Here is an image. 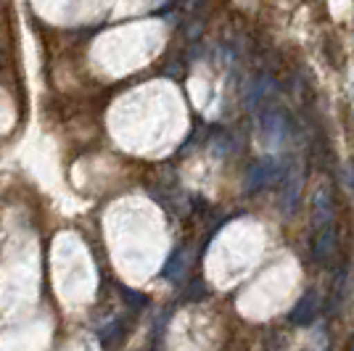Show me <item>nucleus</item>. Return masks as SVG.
Segmentation results:
<instances>
[{
  "label": "nucleus",
  "mask_w": 354,
  "mask_h": 351,
  "mask_svg": "<svg viewBox=\"0 0 354 351\" xmlns=\"http://www.w3.org/2000/svg\"><path fill=\"white\" fill-rule=\"evenodd\" d=\"M278 175V164L272 159H262L257 161L246 175V193H259L262 188H267Z\"/></svg>",
  "instance_id": "obj_1"
},
{
  "label": "nucleus",
  "mask_w": 354,
  "mask_h": 351,
  "mask_svg": "<svg viewBox=\"0 0 354 351\" xmlns=\"http://www.w3.org/2000/svg\"><path fill=\"white\" fill-rule=\"evenodd\" d=\"M315 314H317V293L307 291L299 298V304L291 309L288 320L294 322V325H310V322L315 320Z\"/></svg>",
  "instance_id": "obj_2"
},
{
  "label": "nucleus",
  "mask_w": 354,
  "mask_h": 351,
  "mask_svg": "<svg viewBox=\"0 0 354 351\" xmlns=\"http://www.w3.org/2000/svg\"><path fill=\"white\" fill-rule=\"evenodd\" d=\"M336 249V230H333V225L330 227H323V230H317V238H315V262L325 264L330 259V254Z\"/></svg>",
  "instance_id": "obj_3"
},
{
  "label": "nucleus",
  "mask_w": 354,
  "mask_h": 351,
  "mask_svg": "<svg viewBox=\"0 0 354 351\" xmlns=\"http://www.w3.org/2000/svg\"><path fill=\"white\" fill-rule=\"evenodd\" d=\"M183 267V262H180V251H175V256H172V264H167V269H164V275H169V278H175L177 269Z\"/></svg>",
  "instance_id": "obj_4"
}]
</instances>
